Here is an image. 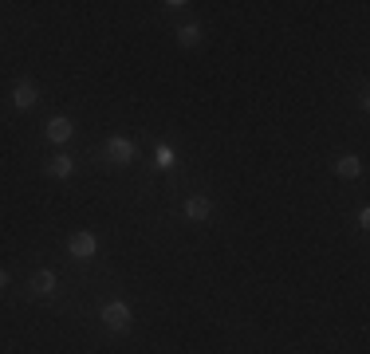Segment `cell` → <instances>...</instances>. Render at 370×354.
Masks as SVG:
<instances>
[{"label":"cell","mask_w":370,"mask_h":354,"mask_svg":"<svg viewBox=\"0 0 370 354\" xmlns=\"http://www.w3.org/2000/svg\"><path fill=\"white\" fill-rule=\"evenodd\" d=\"M103 154H107V161H111V166H130L138 150H134V142H130V138L111 134V138H107V146H103Z\"/></svg>","instance_id":"6da1fadb"},{"label":"cell","mask_w":370,"mask_h":354,"mask_svg":"<svg viewBox=\"0 0 370 354\" xmlns=\"http://www.w3.org/2000/svg\"><path fill=\"white\" fill-rule=\"evenodd\" d=\"M130 307L123 303V299H111V303L103 307V323H107V330H114V335H123V330H130Z\"/></svg>","instance_id":"7a4b0ae2"},{"label":"cell","mask_w":370,"mask_h":354,"mask_svg":"<svg viewBox=\"0 0 370 354\" xmlns=\"http://www.w3.org/2000/svg\"><path fill=\"white\" fill-rule=\"evenodd\" d=\"M67 252H71L75 260H91L99 252V236H95V232H75L71 240H67Z\"/></svg>","instance_id":"3957f363"},{"label":"cell","mask_w":370,"mask_h":354,"mask_svg":"<svg viewBox=\"0 0 370 354\" xmlns=\"http://www.w3.org/2000/svg\"><path fill=\"white\" fill-rule=\"evenodd\" d=\"M55 287H60V276L51 268H39L36 276H32V283H28V292L39 295V299H48V295H55Z\"/></svg>","instance_id":"277c9868"},{"label":"cell","mask_w":370,"mask_h":354,"mask_svg":"<svg viewBox=\"0 0 370 354\" xmlns=\"http://www.w3.org/2000/svg\"><path fill=\"white\" fill-rule=\"evenodd\" d=\"M44 134H48V142L63 146V142H71V138H75V126H71V118H63V114H55V118H48V126H44Z\"/></svg>","instance_id":"5b68a950"},{"label":"cell","mask_w":370,"mask_h":354,"mask_svg":"<svg viewBox=\"0 0 370 354\" xmlns=\"http://www.w3.org/2000/svg\"><path fill=\"white\" fill-rule=\"evenodd\" d=\"M36 103H39L36 83H32V79H20V83L12 87V107H16V110H32Z\"/></svg>","instance_id":"8992f818"},{"label":"cell","mask_w":370,"mask_h":354,"mask_svg":"<svg viewBox=\"0 0 370 354\" xmlns=\"http://www.w3.org/2000/svg\"><path fill=\"white\" fill-rule=\"evenodd\" d=\"M209 213H213L209 197H201V193L185 197V217H189V220H209Z\"/></svg>","instance_id":"52a82bcc"},{"label":"cell","mask_w":370,"mask_h":354,"mask_svg":"<svg viewBox=\"0 0 370 354\" xmlns=\"http://www.w3.org/2000/svg\"><path fill=\"white\" fill-rule=\"evenodd\" d=\"M44 170H48V177H55V182H67V177L75 173V161L67 158V154H55V158L44 166Z\"/></svg>","instance_id":"ba28073f"},{"label":"cell","mask_w":370,"mask_h":354,"mask_svg":"<svg viewBox=\"0 0 370 354\" xmlns=\"http://www.w3.org/2000/svg\"><path fill=\"white\" fill-rule=\"evenodd\" d=\"M335 173H339V177H346V182H351V177H358V173H362V161H358L355 154H343V158L335 161Z\"/></svg>","instance_id":"9c48e42d"},{"label":"cell","mask_w":370,"mask_h":354,"mask_svg":"<svg viewBox=\"0 0 370 354\" xmlns=\"http://www.w3.org/2000/svg\"><path fill=\"white\" fill-rule=\"evenodd\" d=\"M177 44H182V48H197V44H201V28L197 24H185L182 32H177Z\"/></svg>","instance_id":"30bf717a"},{"label":"cell","mask_w":370,"mask_h":354,"mask_svg":"<svg viewBox=\"0 0 370 354\" xmlns=\"http://www.w3.org/2000/svg\"><path fill=\"white\" fill-rule=\"evenodd\" d=\"M154 166H158V170H173V150L170 146H154Z\"/></svg>","instance_id":"8fae6325"},{"label":"cell","mask_w":370,"mask_h":354,"mask_svg":"<svg viewBox=\"0 0 370 354\" xmlns=\"http://www.w3.org/2000/svg\"><path fill=\"white\" fill-rule=\"evenodd\" d=\"M4 287H8V272L0 268V292H4Z\"/></svg>","instance_id":"7c38bea8"}]
</instances>
